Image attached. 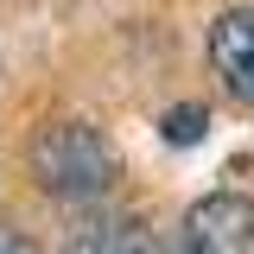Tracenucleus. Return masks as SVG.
Returning <instances> with one entry per match:
<instances>
[{
  "label": "nucleus",
  "mask_w": 254,
  "mask_h": 254,
  "mask_svg": "<svg viewBox=\"0 0 254 254\" xmlns=\"http://www.w3.org/2000/svg\"><path fill=\"white\" fill-rule=\"evenodd\" d=\"M26 165H32V185L64 203H89L102 190H115V178H121L115 140L89 121H45L26 146Z\"/></svg>",
  "instance_id": "nucleus-1"
},
{
  "label": "nucleus",
  "mask_w": 254,
  "mask_h": 254,
  "mask_svg": "<svg viewBox=\"0 0 254 254\" xmlns=\"http://www.w3.org/2000/svg\"><path fill=\"white\" fill-rule=\"evenodd\" d=\"M210 70L235 102L254 108V6H235L210 26Z\"/></svg>",
  "instance_id": "nucleus-3"
},
{
  "label": "nucleus",
  "mask_w": 254,
  "mask_h": 254,
  "mask_svg": "<svg viewBox=\"0 0 254 254\" xmlns=\"http://www.w3.org/2000/svg\"><path fill=\"white\" fill-rule=\"evenodd\" d=\"M203 108H172V115H165V140H172V146H190V140H203Z\"/></svg>",
  "instance_id": "nucleus-5"
},
{
  "label": "nucleus",
  "mask_w": 254,
  "mask_h": 254,
  "mask_svg": "<svg viewBox=\"0 0 254 254\" xmlns=\"http://www.w3.org/2000/svg\"><path fill=\"white\" fill-rule=\"evenodd\" d=\"M172 254H254V197L216 190V197L190 203Z\"/></svg>",
  "instance_id": "nucleus-2"
},
{
  "label": "nucleus",
  "mask_w": 254,
  "mask_h": 254,
  "mask_svg": "<svg viewBox=\"0 0 254 254\" xmlns=\"http://www.w3.org/2000/svg\"><path fill=\"white\" fill-rule=\"evenodd\" d=\"M64 254H159V248H153V235L140 222H95L83 235H70Z\"/></svg>",
  "instance_id": "nucleus-4"
},
{
  "label": "nucleus",
  "mask_w": 254,
  "mask_h": 254,
  "mask_svg": "<svg viewBox=\"0 0 254 254\" xmlns=\"http://www.w3.org/2000/svg\"><path fill=\"white\" fill-rule=\"evenodd\" d=\"M0 254H38V242H32V235H19V229H6V222H0Z\"/></svg>",
  "instance_id": "nucleus-6"
}]
</instances>
